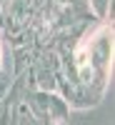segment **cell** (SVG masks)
I'll return each mask as SVG.
<instances>
[{
    "label": "cell",
    "mask_w": 115,
    "mask_h": 125,
    "mask_svg": "<svg viewBox=\"0 0 115 125\" xmlns=\"http://www.w3.org/2000/svg\"><path fill=\"white\" fill-rule=\"evenodd\" d=\"M68 118H70V108H68V103L60 98V93H48V120L50 123L65 120L68 123Z\"/></svg>",
    "instance_id": "6da1fadb"
},
{
    "label": "cell",
    "mask_w": 115,
    "mask_h": 125,
    "mask_svg": "<svg viewBox=\"0 0 115 125\" xmlns=\"http://www.w3.org/2000/svg\"><path fill=\"white\" fill-rule=\"evenodd\" d=\"M85 5L98 23H108V18L113 23V0H85Z\"/></svg>",
    "instance_id": "7a4b0ae2"
},
{
    "label": "cell",
    "mask_w": 115,
    "mask_h": 125,
    "mask_svg": "<svg viewBox=\"0 0 115 125\" xmlns=\"http://www.w3.org/2000/svg\"><path fill=\"white\" fill-rule=\"evenodd\" d=\"M10 83H13V75H10V73H5V70H0V103H3L5 95H8Z\"/></svg>",
    "instance_id": "3957f363"
},
{
    "label": "cell",
    "mask_w": 115,
    "mask_h": 125,
    "mask_svg": "<svg viewBox=\"0 0 115 125\" xmlns=\"http://www.w3.org/2000/svg\"><path fill=\"white\" fill-rule=\"evenodd\" d=\"M0 70H3V40H0Z\"/></svg>",
    "instance_id": "277c9868"
},
{
    "label": "cell",
    "mask_w": 115,
    "mask_h": 125,
    "mask_svg": "<svg viewBox=\"0 0 115 125\" xmlns=\"http://www.w3.org/2000/svg\"><path fill=\"white\" fill-rule=\"evenodd\" d=\"M53 125H68V123H65V120H60V123H53Z\"/></svg>",
    "instance_id": "5b68a950"
}]
</instances>
